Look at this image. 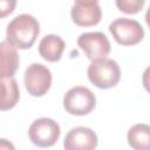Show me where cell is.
Listing matches in <instances>:
<instances>
[{"label": "cell", "mask_w": 150, "mask_h": 150, "mask_svg": "<svg viewBox=\"0 0 150 150\" xmlns=\"http://www.w3.org/2000/svg\"><path fill=\"white\" fill-rule=\"evenodd\" d=\"M40 33L38 20L29 14H20L15 16L7 26L6 38L14 48H30Z\"/></svg>", "instance_id": "1"}, {"label": "cell", "mask_w": 150, "mask_h": 150, "mask_svg": "<svg viewBox=\"0 0 150 150\" xmlns=\"http://www.w3.org/2000/svg\"><path fill=\"white\" fill-rule=\"evenodd\" d=\"M89 81L100 89L115 87L121 79V69L116 61L111 59H100L93 61L88 67Z\"/></svg>", "instance_id": "2"}, {"label": "cell", "mask_w": 150, "mask_h": 150, "mask_svg": "<svg viewBox=\"0 0 150 150\" xmlns=\"http://www.w3.org/2000/svg\"><path fill=\"white\" fill-rule=\"evenodd\" d=\"M96 105V97L90 89L83 86L70 88L63 97V107L70 115L83 116L89 114Z\"/></svg>", "instance_id": "3"}, {"label": "cell", "mask_w": 150, "mask_h": 150, "mask_svg": "<svg viewBox=\"0 0 150 150\" xmlns=\"http://www.w3.org/2000/svg\"><path fill=\"white\" fill-rule=\"evenodd\" d=\"M109 30L118 45L132 46L142 41L144 29L141 23L134 19L118 18L109 25Z\"/></svg>", "instance_id": "4"}, {"label": "cell", "mask_w": 150, "mask_h": 150, "mask_svg": "<svg viewBox=\"0 0 150 150\" xmlns=\"http://www.w3.org/2000/svg\"><path fill=\"white\" fill-rule=\"evenodd\" d=\"M61 134L60 125L52 118L41 117L35 120L29 129L28 135L33 144L40 148H48L56 143Z\"/></svg>", "instance_id": "5"}, {"label": "cell", "mask_w": 150, "mask_h": 150, "mask_svg": "<svg viewBox=\"0 0 150 150\" xmlns=\"http://www.w3.org/2000/svg\"><path fill=\"white\" fill-rule=\"evenodd\" d=\"M25 87L32 96H43L50 88L52 73L41 63H32L25 71Z\"/></svg>", "instance_id": "6"}, {"label": "cell", "mask_w": 150, "mask_h": 150, "mask_svg": "<svg viewBox=\"0 0 150 150\" xmlns=\"http://www.w3.org/2000/svg\"><path fill=\"white\" fill-rule=\"evenodd\" d=\"M77 46L90 61L107 57L111 49L108 38L102 32L82 33L77 39Z\"/></svg>", "instance_id": "7"}, {"label": "cell", "mask_w": 150, "mask_h": 150, "mask_svg": "<svg viewBox=\"0 0 150 150\" xmlns=\"http://www.w3.org/2000/svg\"><path fill=\"white\" fill-rule=\"evenodd\" d=\"M63 146L67 150H93L97 146V136L89 128L75 127L66 135Z\"/></svg>", "instance_id": "8"}, {"label": "cell", "mask_w": 150, "mask_h": 150, "mask_svg": "<svg viewBox=\"0 0 150 150\" xmlns=\"http://www.w3.org/2000/svg\"><path fill=\"white\" fill-rule=\"evenodd\" d=\"M70 15L75 25L80 27H90L95 26L101 21L102 11L97 2L91 4H81L76 2L70 11Z\"/></svg>", "instance_id": "9"}, {"label": "cell", "mask_w": 150, "mask_h": 150, "mask_svg": "<svg viewBox=\"0 0 150 150\" xmlns=\"http://www.w3.org/2000/svg\"><path fill=\"white\" fill-rule=\"evenodd\" d=\"M19 54L7 41L0 42V79L13 76L19 68Z\"/></svg>", "instance_id": "10"}, {"label": "cell", "mask_w": 150, "mask_h": 150, "mask_svg": "<svg viewBox=\"0 0 150 150\" xmlns=\"http://www.w3.org/2000/svg\"><path fill=\"white\" fill-rule=\"evenodd\" d=\"M66 43L59 35L49 34L41 39L39 43V54L48 62H56L61 59Z\"/></svg>", "instance_id": "11"}, {"label": "cell", "mask_w": 150, "mask_h": 150, "mask_svg": "<svg viewBox=\"0 0 150 150\" xmlns=\"http://www.w3.org/2000/svg\"><path fill=\"white\" fill-rule=\"evenodd\" d=\"M20 98L16 80L11 77L0 79V110H9L15 107Z\"/></svg>", "instance_id": "12"}, {"label": "cell", "mask_w": 150, "mask_h": 150, "mask_svg": "<svg viewBox=\"0 0 150 150\" xmlns=\"http://www.w3.org/2000/svg\"><path fill=\"white\" fill-rule=\"evenodd\" d=\"M128 143L136 150H148L150 146V127L145 123H138L128 131Z\"/></svg>", "instance_id": "13"}, {"label": "cell", "mask_w": 150, "mask_h": 150, "mask_svg": "<svg viewBox=\"0 0 150 150\" xmlns=\"http://www.w3.org/2000/svg\"><path fill=\"white\" fill-rule=\"evenodd\" d=\"M144 2L145 0H116V6L125 14H136L143 8Z\"/></svg>", "instance_id": "14"}, {"label": "cell", "mask_w": 150, "mask_h": 150, "mask_svg": "<svg viewBox=\"0 0 150 150\" xmlns=\"http://www.w3.org/2000/svg\"><path fill=\"white\" fill-rule=\"evenodd\" d=\"M16 6V0H0V19L9 15Z\"/></svg>", "instance_id": "15"}, {"label": "cell", "mask_w": 150, "mask_h": 150, "mask_svg": "<svg viewBox=\"0 0 150 150\" xmlns=\"http://www.w3.org/2000/svg\"><path fill=\"white\" fill-rule=\"evenodd\" d=\"M0 149H11L14 150V145L7 139H0Z\"/></svg>", "instance_id": "16"}, {"label": "cell", "mask_w": 150, "mask_h": 150, "mask_svg": "<svg viewBox=\"0 0 150 150\" xmlns=\"http://www.w3.org/2000/svg\"><path fill=\"white\" fill-rule=\"evenodd\" d=\"M75 2H81V4H91V2H97V0H75Z\"/></svg>", "instance_id": "17"}]
</instances>
